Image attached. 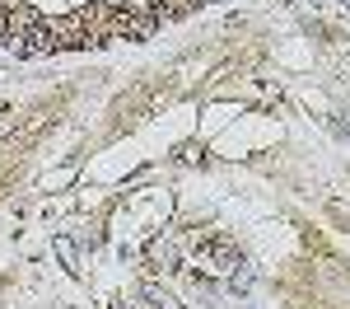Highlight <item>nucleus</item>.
<instances>
[{
    "instance_id": "nucleus-5",
    "label": "nucleus",
    "mask_w": 350,
    "mask_h": 309,
    "mask_svg": "<svg viewBox=\"0 0 350 309\" xmlns=\"http://www.w3.org/2000/svg\"><path fill=\"white\" fill-rule=\"evenodd\" d=\"M112 309H154L150 300H122V305H112Z\"/></svg>"
},
{
    "instance_id": "nucleus-1",
    "label": "nucleus",
    "mask_w": 350,
    "mask_h": 309,
    "mask_svg": "<svg viewBox=\"0 0 350 309\" xmlns=\"http://www.w3.org/2000/svg\"><path fill=\"white\" fill-rule=\"evenodd\" d=\"M196 267L211 272V277H224V272H239L243 258H239V249H234L229 239H206V244L196 249Z\"/></svg>"
},
{
    "instance_id": "nucleus-4",
    "label": "nucleus",
    "mask_w": 350,
    "mask_h": 309,
    "mask_svg": "<svg viewBox=\"0 0 350 309\" xmlns=\"http://www.w3.org/2000/svg\"><path fill=\"white\" fill-rule=\"evenodd\" d=\"M56 253L66 258V267H75V253H70V244H66V239H56Z\"/></svg>"
},
{
    "instance_id": "nucleus-3",
    "label": "nucleus",
    "mask_w": 350,
    "mask_h": 309,
    "mask_svg": "<svg viewBox=\"0 0 350 309\" xmlns=\"http://www.w3.org/2000/svg\"><path fill=\"white\" fill-rule=\"evenodd\" d=\"M10 19H14V10L0 5V47H10Z\"/></svg>"
},
{
    "instance_id": "nucleus-2",
    "label": "nucleus",
    "mask_w": 350,
    "mask_h": 309,
    "mask_svg": "<svg viewBox=\"0 0 350 309\" xmlns=\"http://www.w3.org/2000/svg\"><path fill=\"white\" fill-rule=\"evenodd\" d=\"M150 258H154L159 267H173V262H178V253H173V244H163V239H154V244H150Z\"/></svg>"
}]
</instances>
